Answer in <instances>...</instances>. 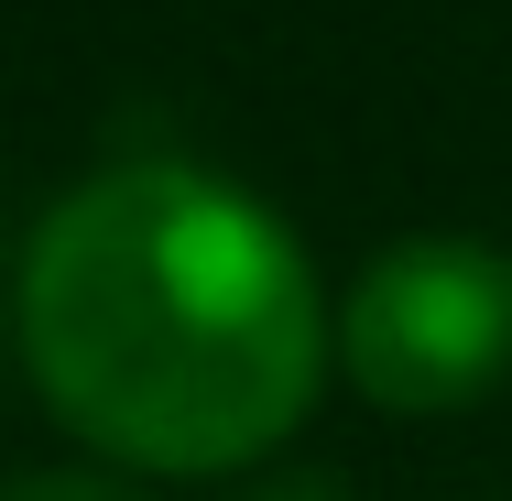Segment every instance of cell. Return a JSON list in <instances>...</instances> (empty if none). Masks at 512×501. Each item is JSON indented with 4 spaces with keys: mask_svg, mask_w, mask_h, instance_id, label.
<instances>
[{
    "mask_svg": "<svg viewBox=\"0 0 512 501\" xmlns=\"http://www.w3.org/2000/svg\"><path fill=\"white\" fill-rule=\"evenodd\" d=\"M22 360L120 469L273 458L327 382V295L284 218L207 164H109L22 251Z\"/></svg>",
    "mask_w": 512,
    "mask_h": 501,
    "instance_id": "6da1fadb",
    "label": "cell"
},
{
    "mask_svg": "<svg viewBox=\"0 0 512 501\" xmlns=\"http://www.w3.org/2000/svg\"><path fill=\"white\" fill-rule=\"evenodd\" d=\"M327 349L382 414H458L512 371V262L458 229L393 240L349 284Z\"/></svg>",
    "mask_w": 512,
    "mask_h": 501,
    "instance_id": "7a4b0ae2",
    "label": "cell"
},
{
    "mask_svg": "<svg viewBox=\"0 0 512 501\" xmlns=\"http://www.w3.org/2000/svg\"><path fill=\"white\" fill-rule=\"evenodd\" d=\"M0 501H142L131 480H99V469H44V480H11Z\"/></svg>",
    "mask_w": 512,
    "mask_h": 501,
    "instance_id": "3957f363",
    "label": "cell"
},
{
    "mask_svg": "<svg viewBox=\"0 0 512 501\" xmlns=\"http://www.w3.org/2000/svg\"><path fill=\"white\" fill-rule=\"evenodd\" d=\"M240 501H349V491H338L327 469H273V480H251Z\"/></svg>",
    "mask_w": 512,
    "mask_h": 501,
    "instance_id": "277c9868",
    "label": "cell"
}]
</instances>
